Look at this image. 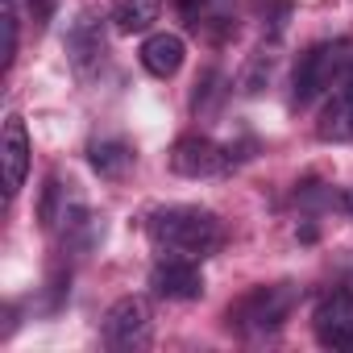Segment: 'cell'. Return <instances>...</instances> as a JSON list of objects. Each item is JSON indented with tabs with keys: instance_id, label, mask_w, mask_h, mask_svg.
Listing matches in <instances>:
<instances>
[{
	"instance_id": "obj_1",
	"label": "cell",
	"mask_w": 353,
	"mask_h": 353,
	"mask_svg": "<svg viewBox=\"0 0 353 353\" xmlns=\"http://www.w3.org/2000/svg\"><path fill=\"white\" fill-rule=\"evenodd\" d=\"M145 229H150V241L162 250V258H188V262H204L225 241L221 216L208 208H192V204H170V208L150 212Z\"/></svg>"
},
{
	"instance_id": "obj_9",
	"label": "cell",
	"mask_w": 353,
	"mask_h": 353,
	"mask_svg": "<svg viewBox=\"0 0 353 353\" xmlns=\"http://www.w3.org/2000/svg\"><path fill=\"white\" fill-rule=\"evenodd\" d=\"M0 162H5V196L13 200L26 188V174H30V133H26V121L17 112L5 117V133H0Z\"/></svg>"
},
{
	"instance_id": "obj_2",
	"label": "cell",
	"mask_w": 353,
	"mask_h": 353,
	"mask_svg": "<svg viewBox=\"0 0 353 353\" xmlns=\"http://www.w3.org/2000/svg\"><path fill=\"white\" fill-rule=\"evenodd\" d=\"M353 71V42H316L299 54L295 75H291V104L307 108L324 92H332L345 75Z\"/></svg>"
},
{
	"instance_id": "obj_5",
	"label": "cell",
	"mask_w": 353,
	"mask_h": 353,
	"mask_svg": "<svg viewBox=\"0 0 353 353\" xmlns=\"http://www.w3.org/2000/svg\"><path fill=\"white\" fill-rule=\"evenodd\" d=\"M312 332L324 349H353V291L336 287L320 295L312 312Z\"/></svg>"
},
{
	"instance_id": "obj_18",
	"label": "cell",
	"mask_w": 353,
	"mask_h": 353,
	"mask_svg": "<svg viewBox=\"0 0 353 353\" xmlns=\"http://www.w3.org/2000/svg\"><path fill=\"white\" fill-rule=\"evenodd\" d=\"M341 204H345V212H349V221H353V188L345 192V200H341Z\"/></svg>"
},
{
	"instance_id": "obj_16",
	"label": "cell",
	"mask_w": 353,
	"mask_h": 353,
	"mask_svg": "<svg viewBox=\"0 0 353 353\" xmlns=\"http://www.w3.org/2000/svg\"><path fill=\"white\" fill-rule=\"evenodd\" d=\"M17 63V9L5 5V71Z\"/></svg>"
},
{
	"instance_id": "obj_11",
	"label": "cell",
	"mask_w": 353,
	"mask_h": 353,
	"mask_svg": "<svg viewBox=\"0 0 353 353\" xmlns=\"http://www.w3.org/2000/svg\"><path fill=\"white\" fill-rule=\"evenodd\" d=\"M141 67L154 75V79H170V75H179V67H183V59H188V46H183V38L179 34H150L145 42H141Z\"/></svg>"
},
{
	"instance_id": "obj_17",
	"label": "cell",
	"mask_w": 353,
	"mask_h": 353,
	"mask_svg": "<svg viewBox=\"0 0 353 353\" xmlns=\"http://www.w3.org/2000/svg\"><path fill=\"white\" fill-rule=\"evenodd\" d=\"M30 9H34V21H38V26H46V21H50V13H54V0H30Z\"/></svg>"
},
{
	"instance_id": "obj_7",
	"label": "cell",
	"mask_w": 353,
	"mask_h": 353,
	"mask_svg": "<svg viewBox=\"0 0 353 353\" xmlns=\"http://www.w3.org/2000/svg\"><path fill=\"white\" fill-rule=\"evenodd\" d=\"M225 162H229V154L204 133H188L170 145V170L183 174V179H208V174L225 170Z\"/></svg>"
},
{
	"instance_id": "obj_13",
	"label": "cell",
	"mask_w": 353,
	"mask_h": 353,
	"mask_svg": "<svg viewBox=\"0 0 353 353\" xmlns=\"http://www.w3.org/2000/svg\"><path fill=\"white\" fill-rule=\"evenodd\" d=\"M158 9H162L158 0H112L108 21L117 34H145L158 21Z\"/></svg>"
},
{
	"instance_id": "obj_4",
	"label": "cell",
	"mask_w": 353,
	"mask_h": 353,
	"mask_svg": "<svg viewBox=\"0 0 353 353\" xmlns=\"http://www.w3.org/2000/svg\"><path fill=\"white\" fill-rule=\"evenodd\" d=\"M150 336H154V312L145 295H125L104 312V341L112 349L133 353V349H145Z\"/></svg>"
},
{
	"instance_id": "obj_3",
	"label": "cell",
	"mask_w": 353,
	"mask_h": 353,
	"mask_svg": "<svg viewBox=\"0 0 353 353\" xmlns=\"http://www.w3.org/2000/svg\"><path fill=\"white\" fill-rule=\"evenodd\" d=\"M299 303V287L295 283H270V287H250L233 307H229V328L245 332V336H270L279 332L291 312Z\"/></svg>"
},
{
	"instance_id": "obj_10",
	"label": "cell",
	"mask_w": 353,
	"mask_h": 353,
	"mask_svg": "<svg viewBox=\"0 0 353 353\" xmlns=\"http://www.w3.org/2000/svg\"><path fill=\"white\" fill-rule=\"evenodd\" d=\"M316 137H324V141H353V71L332 88L328 104L320 108Z\"/></svg>"
},
{
	"instance_id": "obj_6",
	"label": "cell",
	"mask_w": 353,
	"mask_h": 353,
	"mask_svg": "<svg viewBox=\"0 0 353 353\" xmlns=\"http://www.w3.org/2000/svg\"><path fill=\"white\" fill-rule=\"evenodd\" d=\"M104 54H108V38H104V17L96 13H79L67 30V59L75 67L79 79H92L100 67H104Z\"/></svg>"
},
{
	"instance_id": "obj_8",
	"label": "cell",
	"mask_w": 353,
	"mask_h": 353,
	"mask_svg": "<svg viewBox=\"0 0 353 353\" xmlns=\"http://www.w3.org/2000/svg\"><path fill=\"white\" fill-rule=\"evenodd\" d=\"M150 291L158 299H179V303H188V299H200L204 295V274L188 258H162L150 270Z\"/></svg>"
},
{
	"instance_id": "obj_15",
	"label": "cell",
	"mask_w": 353,
	"mask_h": 353,
	"mask_svg": "<svg viewBox=\"0 0 353 353\" xmlns=\"http://www.w3.org/2000/svg\"><path fill=\"white\" fill-rule=\"evenodd\" d=\"M270 71H274V50H254V59L241 71V92L245 96H258L270 83Z\"/></svg>"
},
{
	"instance_id": "obj_14",
	"label": "cell",
	"mask_w": 353,
	"mask_h": 353,
	"mask_svg": "<svg viewBox=\"0 0 353 353\" xmlns=\"http://www.w3.org/2000/svg\"><path fill=\"white\" fill-rule=\"evenodd\" d=\"M67 188H71V183H63V174H50V179H46V188H42V204H38V221H42V229H59V225L67 221V212L79 204V200H71Z\"/></svg>"
},
{
	"instance_id": "obj_12",
	"label": "cell",
	"mask_w": 353,
	"mask_h": 353,
	"mask_svg": "<svg viewBox=\"0 0 353 353\" xmlns=\"http://www.w3.org/2000/svg\"><path fill=\"white\" fill-rule=\"evenodd\" d=\"M88 162H92V170L100 174V179H125V174L133 170V162H137V154L121 137H100V141L88 145Z\"/></svg>"
}]
</instances>
